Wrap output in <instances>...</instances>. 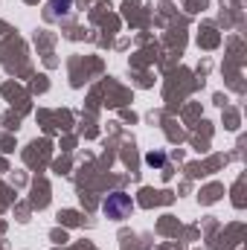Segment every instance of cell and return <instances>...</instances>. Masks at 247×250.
I'll list each match as a JSON object with an SVG mask.
<instances>
[{
    "instance_id": "7a4b0ae2",
    "label": "cell",
    "mask_w": 247,
    "mask_h": 250,
    "mask_svg": "<svg viewBox=\"0 0 247 250\" xmlns=\"http://www.w3.org/2000/svg\"><path fill=\"white\" fill-rule=\"evenodd\" d=\"M70 12H73V0H53V3H50V21L67 18Z\"/></svg>"
},
{
    "instance_id": "6da1fadb",
    "label": "cell",
    "mask_w": 247,
    "mask_h": 250,
    "mask_svg": "<svg viewBox=\"0 0 247 250\" xmlns=\"http://www.w3.org/2000/svg\"><path fill=\"white\" fill-rule=\"evenodd\" d=\"M102 212L108 215V218H114V221H125L131 212H134V201H131V195H125V192H111L108 198H105V204H102Z\"/></svg>"
}]
</instances>
